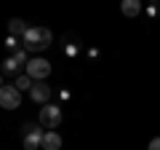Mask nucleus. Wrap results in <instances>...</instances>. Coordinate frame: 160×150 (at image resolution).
I'll list each match as a JSON object with an SVG mask.
<instances>
[{"label": "nucleus", "mask_w": 160, "mask_h": 150, "mask_svg": "<svg viewBox=\"0 0 160 150\" xmlns=\"http://www.w3.org/2000/svg\"><path fill=\"white\" fill-rule=\"evenodd\" d=\"M6 48H11V51H19V48H22V40L8 35V38H6Z\"/></svg>", "instance_id": "nucleus-14"}, {"label": "nucleus", "mask_w": 160, "mask_h": 150, "mask_svg": "<svg viewBox=\"0 0 160 150\" xmlns=\"http://www.w3.org/2000/svg\"><path fill=\"white\" fill-rule=\"evenodd\" d=\"M3 86H6V78H3V72H0V88H3Z\"/></svg>", "instance_id": "nucleus-19"}, {"label": "nucleus", "mask_w": 160, "mask_h": 150, "mask_svg": "<svg viewBox=\"0 0 160 150\" xmlns=\"http://www.w3.org/2000/svg\"><path fill=\"white\" fill-rule=\"evenodd\" d=\"M13 59L19 62V67H24V70H27V64H29V56H27V51H24V48L13 51Z\"/></svg>", "instance_id": "nucleus-13"}, {"label": "nucleus", "mask_w": 160, "mask_h": 150, "mask_svg": "<svg viewBox=\"0 0 160 150\" xmlns=\"http://www.w3.org/2000/svg\"><path fill=\"white\" fill-rule=\"evenodd\" d=\"M62 51H64V56H69V59H78L80 56V51H83V43H80V38L78 35H64L62 38Z\"/></svg>", "instance_id": "nucleus-7"}, {"label": "nucleus", "mask_w": 160, "mask_h": 150, "mask_svg": "<svg viewBox=\"0 0 160 150\" xmlns=\"http://www.w3.org/2000/svg\"><path fill=\"white\" fill-rule=\"evenodd\" d=\"M40 126L46 129V131H53V129L59 126V123H62V104H43V107H40Z\"/></svg>", "instance_id": "nucleus-3"}, {"label": "nucleus", "mask_w": 160, "mask_h": 150, "mask_svg": "<svg viewBox=\"0 0 160 150\" xmlns=\"http://www.w3.org/2000/svg\"><path fill=\"white\" fill-rule=\"evenodd\" d=\"M19 70H22V67H19V62L13 56H8L6 62H3V67H0V72H3V78H8V75H19Z\"/></svg>", "instance_id": "nucleus-11"}, {"label": "nucleus", "mask_w": 160, "mask_h": 150, "mask_svg": "<svg viewBox=\"0 0 160 150\" xmlns=\"http://www.w3.org/2000/svg\"><path fill=\"white\" fill-rule=\"evenodd\" d=\"M51 86H48L46 81H38L32 88H29V99L32 102H38V104H51Z\"/></svg>", "instance_id": "nucleus-6"}, {"label": "nucleus", "mask_w": 160, "mask_h": 150, "mask_svg": "<svg viewBox=\"0 0 160 150\" xmlns=\"http://www.w3.org/2000/svg\"><path fill=\"white\" fill-rule=\"evenodd\" d=\"M51 43H53L51 29H48V27H40V24H38V27H29L27 35L22 38V48H24V51H32V54L46 51Z\"/></svg>", "instance_id": "nucleus-1"}, {"label": "nucleus", "mask_w": 160, "mask_h": 150, "mask_svg": "<svg viewBox=\"0 0 160 150\" xmlns=\"http://www.w3.org/2000/svg\"><path fill=\"white\" fill-rule=\"evenodd\" d=\"M22 104V91L16 86H3L0 88V107L3 110H16Z\"/></svg>", "instance_id": "nucleus-5"}, {"label": "nucleus", "mask_w": 160, "mask_h": 150, "mask_svg": "<svg viewBox=\"0 0 160 150\" xmlns=\"http://www.w3.org/2000/svg\"><path fill=\"white\" fill-rule=\"evenodd\" d=\"M59 99H62V102H67V99H69V88H62V91H59Z\"/></svg>", "instance_id": "nucleus-17"}, {"label": "nucleus", "mask_w": 160, "mask_h": 150, "mask_svg": "<svg viewBox=\"0 0 160 150\" xmlns=\"http://www.w3.org/2000/svg\"><path fill=\"white\" fill-rule=\"evenodd\" d=\"M147 150H160V137H155V139H149V145H147Z\"/></svg>", "instance_id": "nucleus-16"}, {"label": "nucleus", "mask_w": 160, "mask_h": 150, "mask_svg": "<svg viewBox=\"0 0 160 150\" xmlns=\"http://www.w3.org/2000/svg\"><path fill=\"white\" fill-rule=\"evenodd\" d=\"M27 24L22 22V19H11V22H8V35H11V38H19V40H22L24 35H27Z\"/></svg>", "instance_id": "nucleus-9"}, {"label": "nucleus", "mask_w": 160, "mask_h": 150, "mask_svg": "<svg viewBox=\"0 0 160 150\" xmlns=\"http://www.w3.org/2000/svg\"><path fill=\"white\" fill-rule=\"evenodd\" d=\"M43 137H46V131H43V126L40 123H24L22 126V142H24V150H40L43 147Z\"/></svg>", "instance_id": "nucleus-2"}, {"label": "nucleus", "mask_w": 160, "mask_h": 150, "mask_svg": "<svg viewBox=\"0 0 160 150\" xmlns=\"http://www.w3.org/2000/svg\"><path fill=\"white\" fill-rule=\"evenodd\" d=\"M86 54H88V59H99V48H88Z\"/></svg>", "instance_id": "nucleus-18"}, {"label": "nucleus", "mask_w": 160, "mask_h": 150, "mask_svg": "<svg viewBox=\"0 0 160 150\" xmlns=\"http://www.w3.org/2000/svg\"><path fill=\"white\" fill-rule=\"evenodd\" d=\"M43 150H62V137H59V131H46V137H43Z\"/></svg>", "instance_id": "nucleus-10"}, {"label": "nucleus", "mask_w": 160, "mask_h": 150, "mask_svg": "<svg viewBox=\"0 0 160 150\" xmlns=\"http://www.w3.org/2000/svg\"><path fill=\"white\" fill-rule=\"evenodd\" d=\"M13 86H16L19 91H29V88L35 86V81L29 78L27 72H22V75H16V81H13Z\"/></svg>", "instance_id": "nucleus-12"}, {"label": "nucleus", "mask_w": 160, "mask_h": 150, "mask_svg": "<svg viewBox=\"0 0 160 150\" xmlns=\"http://www.w3.org/2000/svg\"><path fill=\"white\" fill-rule=\"evenodd\" d=\"M120 11H123V16L136 19L139 13H142V3H139V0H123V3H120Z\"/></svg>", "instance_id": "nucleus-8"}, {"label": "nucleus", "mask_w": 160, "mask_h": 150, "mask_svg": "<svg viewBox=\"0 0 160 150\" xmlns=\"http://www.w3.org/2000/svg\"><path fill=\"white\" fill-rule=\"evenodd\" d=\"M147 13H149V16H158V13H160V6H158V3H152V6H147Z\"/></svg>", "instance_id": "nucleus-15"}, {"label": "nucleus", "mask_w": 160, "mask_h": 150, "mask_svg": "<svg viewBox=\"0 0 160 150\" xmlns=\"http://www.w3.org/2000/svg\"><path fill=\"white\" fill-rule=\"evenodd\" d=\"M27 75L32 78L35 83H38V81H46L48 75H51V62H48V59H43V56L29 59V64H27Z\"/></svg>", "instance_id": "nucleus-4"}]
</instances>
